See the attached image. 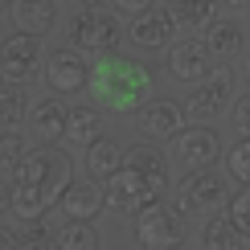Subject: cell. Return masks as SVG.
<instances>
[{
	"label": "cell",
	"mask_w": 250,
	"mask_h": 250,
	"mask_svg": "<svg viewBox=\"0 0 250 250\" xmlns=\"http://www.w3.org/2000/svg\"><path fill=\"white\" fill-rule=\"evenodd\" d=\"M74 181V164H70L66 152H58L54 144H41V148L25 152L21 164L13 168V213L21 222H33V217H45L54 205L62 201L66 185Z\"/></svg>",
	"instance_id": "obj_1"
},
{
	"label": "cell",
	"mask_w": 250,
	"mask_h": 250,
	"mask_svg": "<svg viewBox=\"0 0 250 250\" xmlns=\"http://www.w3.org/2000/svg\"><path fill=\"white\" fill-rule=\"evenodd\" d=\"M168 189V164L152 144H131L123 168L107 181V205L119 213H140Z\"/></svg>",
	"instance_id": "obj_2"
},
{
	"label": "cell",
	"mask_w": 250,
	"mask_h": 250,
	"mask_svg": "<svg viewBox=\"0 0 250 250\" xmlns=\"http://www.w3.org/2000/svg\"><path fill=\"white\" fill-rule=\"evenodd\" d=\"M86 90L107 111H140L152 99V70L144 62H135L131 54L107 49V54H95V62H90Z\"/></svg>",
	"instance_id": "obj_3"
},
{
	"label": "cell",
	"mask_w": 250,
	"mask_h": 250,
	"mask_svg": "<svg viewBox=\"0 0 250 250\" xmlns=\"http://www.w3.org/2000/svg\"><path fill=\"white\" fill-rule=\"evenodd\" d=\"M230 201V185L226 176H217L213 168H189L176 181V213L197 217V213H213Z\"/></svg>",
	"instance_id": "obj_4"
},
{
	"label": "cell",
	"mask_w": 250,
	"mask_h": 250,
	"mask_svg": "<svg viewBox=\"0 0 250 250\" xmlns=\"http://www.w3.org/2000/svg\"><path fill=\"white\" fill-rule=\"evenodd\" d=\"M123 37H127V29L119 25L115 13L82 8L78 17H70V45H78L82 54H107V49H119Z\"/></svg>",
	"instance_id": "obj_5"
},
{
	"label": "cell",
	"mask_w": 250,
	"mask_h": 250,
	"mask_svg": "<svg viewBox=\"0 0 250 250\" xmlns=\"http://www.w3.org/2000/svg\"><path fill=\"white\" fill-rule=\"evenodd\" d=\"M230 99H234V70H213L185 95V115L189 123H209L230 111Z\"/></svg>",
	"instance_id": "obj_6"
},
{
	"label": "cell",
	"mask_w": 250,
	"mask_h": 250,
	"mask_svg": "<svg viewBox=\"0 0 250 250\" xmlns=\"http://www.w3.org/2000/svg\"><path fill=\"white\" fill-rule=\"evenodd\" d=\"M168 152H172V164H185V168H209L217 156H222V140H217V131L205 127V123H189V127H181L168 140Z\"/></svg>",
	"instance_id": "obj_7"
},
{
	"label": "cell",
	"mask_w": 250,
	"mask_h": 250,
	"mask_svg": "<svg viewBox=\"0 0 250 250\" xmlns=\"http://www.w3.org/2000/svg\"><path fill=\"white\" fill-rule=\"evenodd\" d=\"M90 82V62L82 58L78 45L70 49H54L45 62V86L54 90V95H82Z\"/></svg>",
	"instance_id": "obj_8"
},
{
	"label": "cell",
	"mask_w": 250,
	"mask_h": 250,
	"mask_svg": "<svg viewBox=\"0 0 250 250\" xmlns=\"http://www.w3.org/2000/svg\"><path fill=\"white\" fill-rule=\"evenodd\" d=\"M37 58H41V37L37 33L17 29L13 37L0 41V74H4L8 82H29V78H33Z\"/></svg>",
	"instance_id": "obj_9"
},
{
	"label": "cell",
	"mask_w": 250,
	"mask_h": 250,
	"mask_svg": "<svg viewBox=\"0 0 250 250\" xmlns=\"http://www.w3.org/2000/svg\"><path fill=\"white\" fill-rule=\"evenodd\" d=\"M176 33H181V25L172 21L168 8H144V13H135L131 17V29H127V37L135 41L140 49H168Z\"/></svg>",
	"instance_id": "obj_10"
},
{
	"label": "cell",
	"mask_w": 250,
	"mask_h": 250,
	"mask_svg": "<svg viewBox=\"0 0 250 250\" xmlns=\"http://www.w3.org/2000/svg\"><path fill=\"white\" fill-rule=\"evenodd\" d=\"M209 45H197V37H185V41H172L168 45V74L172 78H181V82H201V78H209L213 74V66H209Z\"/></svg>",
	"instance_id": "obj_11"
},
{
	"label": "cell",
	"mask_w": 250,
	"mask_h": 250,
	"mask_svg": "<svg viewBox=\"0 0 250 250\" xmlns=\"http://www.w3.org/2000/svg\"><path fill=\"white\" fill-rule=\"evenodd\" d=\"M62 213L66 222H95V217L107 209V189H99V181H70L66 193H62Z\"/></svg>",
	"instance_id": "obj_12"
},
{
	"label": "cell",
	"mask_w": 250,
	"mask_h": 250,
	"mask_svg": "<svg viewBox=\"0 0 250 250\" xmlns=\"http://www.w3.org/2000/svg\"><path fill=\"white\" fill-rule=\"evenodd\" d=\"M185 103H172V99H148L140 107V131L152 135V140H172L176 131L185 127Z\"/></svg>",
	"instance_id": "obj_13"
},
{
	"label": "cell",
	"mask_w": 250,
	"mask_h": 250,
	"mask_svg": "<svg viewBox=\"0 0 250 250\" xmlns=\"http://www.w3.org/2000/svg\"><path fill=\"white\" fill-rule=\"evenodd\" d=\"M135 238L144 246H168L176 242V209H168L164 201H152L148 209L135 213Z\"/></svg>",
	"instance_id": "obj_14"
},
{
	"label": "cell",
	"mask_w": 250,
	"mask_h": 250,
	"mask_svg": "<svg viewBox=\"0 0 250 250\" xmlns=\"http://www.w3.org/2000/svg\"><path fill=\"white\" fill-rule=\"evenodd\" d=\"M29 131L37 144H62L66 140V107L58 99H41L29 107Z\"/></svg>",
	"instance_id": "obj_15"
},
{
	"label": "cell",
	"mask_w": 250,
	"mask_h": 250,
	"mask_svg": "<svg viewBox=\"0 0 250 250\" xmlns=\"http://www.w3.org/2000/svg\"><path fill=\"white\" fill-rule=\"evenodd\" d=\"M8 13H13V25L17 29L37 33V37H45L49 29L58 25V4H54V0H13Z\"/></svg>",
	"instance_id": "obj_16"
},
{
	"label": "cell",
	"mask_w": 250,
	"mask_h": 250,
	"mask_svg": "<svg viewBox=\"0 0 250 250\" xmlns=\"http://www.w3.org/2000/svg\"><path fill=\"white\" fill-rule=\"evenodd\" d=\"M123 156H127V148H119L115 140L99 135V140L86 148V160H82V164H86V172L95 176V181H103V185H107L111 176H115V172L123 168Z\"/></svg>",
	"instance_id": "obj_17"
},
{
	"label": "cell",
	"mask_w": 250,
	"mask_h": 250,
	"mask_svg": "<svg viewBox=\"0 0 250 250\" xmlns=\"http://www.w3.org/2000/svg\"><path fill=\"white\" fill-rule=\"evenodd\" d=\"M103 123H99V111L95 107H70L66 111V148H90L99 140Z\"/></svg>",
	"instance_id": "obj_18"
},
{
	"label": "cell",
	"mask_w": 250,
	"mask_h": 250,
	"mask_svg": "<svg viewBox=\"0 0 250 250\" xmlns=\"http://www.w3.org/2000/svg\"><path fill=\"white\" fill-rule=\"evenodd\" d=\"M168 13L181 25V33H201L217 17V0H168Z\"/></svg>",
	"instance_id": "obj_19"
},
{
	"label": "cell",
	"mask_w": 250,
	"mask_h": 250,
	"mask_svg": "<svg viewBox=\"0 0 250 250\" xmlns=\"http://www.w3.org/2000/svg\"><path fill=\"white\" fill-rule=\"evenodd\" d=\"M205 45H209L213 58H226V62H230L238 49H242V25H234L230 17H213L209 29H205Z\"/></svg>",
	"instance_id": "obj_20"
},
{
	"label": "cell",
	"mask_w": 250,
	"mask_h": 250,
	"mask_svg": "<svg viewBox=\"0 0 250 250\" xmlns=\"http://www.w3.org/2000/svg\"><path fill=\"white\" fill-rule=\"evenodd\" d=\"M29 123V103L21 90H0V127H21Z\"/></svg>",
	"instance_id": "obj_21"
},
{
	"label": "cell",
	"mask_w": 250,
	"mask_h": 250,
	"mask_svg": "<svg viewBox=\"0 0 250 250\" xmlns=\"http://www.w3.org/2000/svg\"><path fill=\"white\" fill-rule=\"evenodd\" d=\"M238 234H242V230L234 226L230 213H213L209 226H205V234H201V242H205V246H234Z\"/></svg>",
	"instance_id": "obj_22"
},
{
	"label": "cell",
	"mask_w": 250,
	"mask_h": 250,
	"mask_svg": "<svg viewBox=\"0 0 250 250\" xmlns=\"http://www.w3.org/2000/svg\"><path fill=\"white\" fill-rule=\"evenodd\" d=\"M226 172H230L238 185H250V135H242V140L226 152Z\"/></svg>",
	"instance_id": "obj_23"
},
{
	"label": "cell",
	"mask_w": 250,
	"mask_h": 250,
	"mask_svg": "<svg viewBox=\"0 0 250 250\" xmlns=\"http://www.w3.org/2000/svg\"><path fill=\"white\" fill-rule=\"evenodd\" d=\"M62 246H70V250H90V246H99V230H95L90 222H70L66 234H62Z\"/></svg>",
	"instance_id": "obj_24"
},
{
	"label": "cell",
	"mask_w": 250,
	"mask_h": 250,
	"mask_svg": "<svg viewBox=\"0 0 250 250\" xmlns=\"http://www.w3.org/2000/svg\"><path fill=\"white\" fill-rule=\"evenodd\" d=\"M21 156H25V140H21L17 127H4L0 131V168H17Z\"/></svg>",
	"instance_id": "obj_25"
},
{
	"label": "cell",
	"mask_w": 250,
	"mask_h": 250,
	"mask_svg": "<svg viewBox=\"0 0 250 250\" xmlns=\"http://www.w3.org/2000/svg\"><path fill=\"white\" fill-rule=\"evenodd\" d=\"M230 217H234V226L250 238V185H242V193H234L230 197Z\"/></svg>",
	"instance_id": "obj_26"
},
{
	"label": "cell",
	"mask_w": 250,
	"mask_h": 250,
	"mask_svg": "<svg viewBox=\"0 0 250 250\" xmlns=\"http://www.w3.org/2000/svg\"><path fill=\"white\" fill-rule=\"evenodd\" d=\"M234 131L238 135H250V90L234 99Z\"/></svg>",
	"instance_id": "obj_27"
},
{
	"label": "cell",
	"mask_w": 250,
	"mask_h": 250,
	"mask_svg": "<svg viewBox=\"0 0 250 250\" xmlns=\"http://www.w3.org/2000/svg\"><path fill=\"white\" fill-rule=\"evenodd\" d=\"M13 193H17V185H13V181H4V176H0V217H4L8 209H13Z\"/></svg>",
	"instance_id": "obj_28"
},
{
	"label": "cell",
	"mask_w": 250,
	"mask_h": 250,
	"mask_svg": "<svg viewBox=\"0 0 250 250\" xmlns=\"http://www.w3.org/2000/svg\"><path fill=\"white\" fill-rule=\"evenodd\" d=\"M111 4H115L119 13H127V17H135V13H144V8H152V0H111Z\"/></svg>",
	"instance_id": "obj_29"
},
{
	"label": "cell",
	"mask_w": 250,
	"mask_h": 250,
	"mask_svg": "<svg viewBox=\"0 0 250 250\" xmlns=\"http://www.w3.org/2000/svg\"><path fill=\"white\" fill-rule=\"evenodd\" d=\"M25 226H29V234H25L29 246H33V242H45V230H49V226L41 222V217H33V222H25Z\"/></svg>",
	"instance_id": "obj_30"
},
{
	"label": "cell",
	"mask_w": 250,
	"mask_h": 250,
	"mask_svg": "<svg viewBox=\"0 0 250 250\" xmlns=\"http://www.w3.org/2000/svg\"><path fill=\"white\" fill-rule=\"evenodd\" d=\"M0 246H13V234H8L4 226H0Z\"/></svg>",
	"instance_id": "obj_31"
},
{
	"label": "cell",
	"mask_w": 250,
	"mask_h": 250,
	"mask_svg": "<svg viewBox=\"0 0 250 250\" xmlns=\"http://www.w3.org/2000/svg\"><path fill=\"white\" fill-rule=\"evenodd\" d=\"M222 4H230V8H250V0H222Z\"/></svg>",
	"instance_id": "obj_32"
},
{
	"label": "cell",
	"mask_w": 250,
	"mask_h": 250,
	"mask_svg": "<svg viewBox=\"0 0 250 250\" xmlns=\"http://www.w3.org/2000/svg\"><path fill=\"white\" fill-rule=\"evenodd\" d=\"M82 4H86V8H99V0H82Z\"/></svg>",
	"instance_id": "obj_33"
},
{
	"label": "cell",
	"mask_w": 250,
	"mask_h": 250,
	"mask_svg": "<svg viewBox=\"0 0 250 250\" xmlns=\"http://www.w3.org/2000/svg\"><path fill=\"white\" fill-rule=\"evenodd\" d=\"M8 4H13V0H0V8H8Z\"/></svg>",
	"instance_id": "obj_34"
},
{
	"label": "cell",
	"mask_w": 250,
	"mask_h": 250,
	"mask_svg": "<svg viewBox=\"0 0 250 250\" xmlns=\"http://www.w3.org/2000/svg\"><path fill=\"white\" fill-rule=\"evenodd\" d=\"M0 78H4V74H0Z\"/></svg>",
	"instance_id": "obj_35"
}]
</instances>
